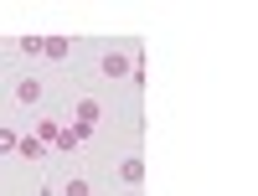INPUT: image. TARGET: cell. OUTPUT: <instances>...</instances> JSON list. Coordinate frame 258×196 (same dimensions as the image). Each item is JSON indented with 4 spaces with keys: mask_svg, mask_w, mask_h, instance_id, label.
Instances as JSON below:
<instances>
[{
    "mask_svg": "<svg viewBox=\"0 0 258 196\" xmlns=\"http://www.w3.org/2000/svg\"><path fill=\"white\" fill-rule=\"evenodd\" d=\"M98 68H103V78H124L129 68H135V62H129L124 52H109V57H103V62H98Z\"/></svg>",
    "mask_w": 258,
    "mask_h": 196,
    "instance_id": "obj_1",
    "label": "cell"
},
{
    "mask_svg": "<svg viewBox=\"0 0 258 196\" xmlns=\"http://www.w3.org/2000/svg\"><path fill=\"white\" fill-rule=\"evenodd\" d=\"M83 140H88V129H83V124H73V129H57L52 150H73V145H83Z\"/></svg>",
    "mask_w": 258,
    "mask_h": 196,
    "instance_id": "obj_2",
    "label": "cell"
},
{
    "mask_svg": "<svg viewBox=\"0 0 258 196\" xmlns=\"http://www.w3.org/2000/svg\"><path fill=\"white\" fill-rule=\"evenodd\" d=\"M119 181H124V186H140V181H145V160H140V155H129V160L119 165Z\"/></svg>",
    "mask_w": 258,
    "mask_h": 196,
    "instance_id": "obj_3",
    "label": "cell"
},
{
    "mask_svg": "<svg viewBox=\"0 0 258 196\" xmlns=\"http://www.w3.org/2000/svg\"><path fill=\"white\" fill-rule=\"evenodd\" d=\"M68 52H73V41H68V36H47V41H41V57H52V62H62Z\"/></svg>",
    "mask_w": 258,
    "mask_h": 196,
    "instance_id": "obj_4",
    "label": "cell"
},
{
    "mask_svg": "<svg viewBox=\"0 0 258 196\" xmlns=\"http://www.w3.org/2000/svg\"><path fill=\"white\" fill-rule=\"evenodd\" d=\"M16 150H21L26 160H41V155H47V145H41L36 135H21V140H16Z\"/></svg>",
    "mask_w": 258,
    "mask_h": 196,
    "instance_id": "obj_5",
    "label": "cell"
},
{
    "mask_svg": "<svg viewBox=\"0 0 258 196\" xmlns=\"http://www.w3.org/2000/svg\"><path fill=\"white\" fill-rule=\"evenodd\" d=\"M16 103H41V83H36V78L16 83Z\"/></svg>",
    "mask_w": 258,
    "mask_h": 196,
    "instance_id": "obj_6",
    "label": "cell"
},
{
    "mask_svg": "<svg viewBox=\"0 0 258 196\" xmlns=\"http://www.w3.org/2000/svg\"><path fill=\"white\" fill-rule=\"evenodd\" d=\"M78 124H83V129L98 124V103H93V98H78Z\"/></svg>",
    "mask_w": 258,
    "mask_h": 196,
    "instance_id": "obj_7",
    "label": "cell"
},
{
    "mask_svg": "<svg viewBox=\"0 0 258 196\" xmlns=\"http://www.w3.org/2000/svg\"><path fill=\"white\" fill-rule=\"evenodd\" d=\"M57 129H62L57 119H41V124H36V140H41V145H47V150H52V140H57Z\"/></svg>",
    "mask_w": 258,
    "mask_h": 196,
    "instance_id": "obj_8",
    "label": "cell"
},
{
    "mask_svg": "<svg viewBox=\"0 0 258 196\" xmlns=\"http://www.w3.org/2000/svg\"><path fill=\"white\" fill-rule=\"evenodd\" d=\"M62 196H93V191H88V181H83V176H73L68 186H62Z\"/></svg>",
    "mask_w": 258,
    "mask_h": 196,
    "instance_id": "obj_9",
    "label": "cell"
},
{
    "mask_svg": "<svg viewBox=\"0 0 258 196\" xmlns=\"http://www.w3.org/2000/svg\"><path fill=\"white\" fill-rule=\"evenodd\" d=\"M16 140H21L16 129H0V155H11V150H16Z\"/></svg>",
    "mask_w": 258,
    "mask_h": 196,
    "instance_id": "obj_10",
    "label": "cell"
}]
</instances>
